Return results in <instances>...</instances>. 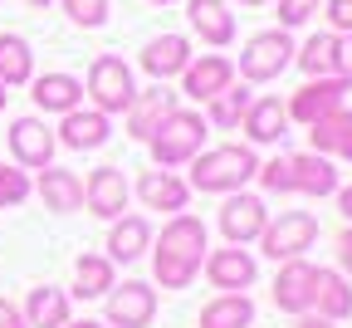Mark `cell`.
Listing matches in <instances>:
<instances>
[{"mask_svg":"<svg viewBox=\"0 0 352 328\" xmlns=\"http://www.w3.org/2000/svg\"><path fill=\"white\" fill-rule=\"evenodd\" d=\"M30 99H34L44 113H74L78 99H83V83L69 79V74H44V79H34V93H30Z\"/></svg>","mask_w":352,"mask_h":328,"instance_id":"7402d4cb","label":"cell"},{"mask_svg":"<svg viewBox=\"0 0 352 328\" xmlns=\"http://www.w3.org/2000/svg\"><path fill=\"white\" fill-rule=\"evenodd\" d=\"M250 103H254L250 88H220L215 99H210V123H215V127H235Z\"/></svg>","mask_w":352,"mask_h":328,"instance_id":"1f68e13d","label":"cell"},{"mask_svg":"<svg viewBox=\"0 0 352 328\" xmlns=\"http://www.w3.org/2000/svg\"><path fill=\"white\" fill-rule=\"evenodd\" d=\"M64 15L83 30H98L108 20V0H64Z\"/></svg>","mask_w":352,"mask_h":328,"instance_id":"836d02e7","label":"cell"},{"mask_svg":"<svg viewBox=\"0 0 352 328\" xmlns=\"http://www.w3.org/2000/svg\"><path fill=\"white\" fill-rule=\"evenodd\" d=\"M259 181H264V192H274V196H284V192H294V172H289V162H264L259 172H254Z\"/></svg>","mask_w":352,"mask_h":328,"instance_id":"e575fe53","label":"cell"},{"mask_svg":"<svg viewBox=\"0 0 352 328\" xmlns=\"http://www.w3.org/2000/svg\"><path fill=\"white\" fill-rule=\"evenodd\" d=\"M259 240H264V255H270V260H298L303 250H314L318 221L308 216V211H289V216H279L274 225H264Z\"/></svg>","mask_w":352,"mask_h":328,"instance_id":"8992f818","label":"cell"},{"mask_svg":"<svg viewBox=\"0 0 352 328\" xmlns=\"http://www.w3.org/2000/svg\"><path fill=\"white\" fill-rule=\"evenodd\" d=\"M270 225V211H264L259 196H230L220 206V230H226L230 245H245V240H259V230Z\"/></svg>","mask_w":352,"mask_h":328,"instance_id":"9c48e42d","label":"cell"},{"mask_svg":"<svg viewBox=\"0 0 352 328\" xmlns=\"http://www.w3.org/2000/svg\"><path fill=\"white\" fill-rule=\"evenodd\" d=\"M338 260H342V269L352 274V230H342V240H338Z\"/></svg>","mask_w":352,"mask_h":328,"instance_id":"ab89813d","label":"cell"},{"mask_svg":"<svg viewBox=\"0 0 352 328\" xmlns=\"http://www.w3.org/2000/svg\"><path fill=\"white\" fill-rule=\"evenodd\" d=\"M206 274H210L215 289H250L254 285V260H250V250L230 245V250H215L206 260Z\"/></svg>","mask_w":352,"mask_h":328,"instance_id":"2e32d148","label":"cell"},{"mask_svg":"<svg viewBox=\"0 0 352 328\" xmlns=\"http://www.w3.org/2000/svg\"><path fill=\"white\" fill-rule=\"evenodd\" d=\"M25 6H34V10H44V6H50V0H25Z\"/></svg>","mask_w":352,"mask_h":328,"instance_id":"ee69618b","label":"cell"},{"mask_svg":"<svg viewBox=\"0 0 352 328\" xmlns=\"http://www.w3.org/2000/svg\"><path fill=\"white\" fill-rule=\"evenodd\" d=\"M201 250H206V225L196 216H171L162 225V245H157V260H152L162 289H186L201 269Z\"/></svg>","mask_w":352,"mask_h":328,"instance_id":"6da1fadb","label":"cell"},{"mask_svg":"<svg viewBox=\"0 0 352 328\" xmlns=\"http://www.w3.org/2000/svg\"><path fill=\"white\" fill-rule=\"evenodd\" d=\"M338 206H342V216L352 221V186H342V192H338Z\"/></svg>","mask_w":352,"mask_h":328,"instance_id":"b9f144b4","label":"cell"},{"mask_svg":"<svg viewBox=\"0 0 352 328\" xmlns=\"http://www.w3.org/2000/svg\"><path fill=\"white\" fill-rule=\"evenodd\" d=\"M182 74H186V93H191V99L210 103L220 88H230V79H235V64H230V59H220V54H206L201 64H186Z\"/></svg>","mask_w":352,"mask_h":328,"instance_id":"ac0fdd59","label":"cell"},{"mask_svg":"<svg viewBox=\"0 0 352 328\" xmlns=\"http://www.w3.org/2000/svg\"><path fill=\"white\" fill-rule=\"evenodd\" d=\"M10 152L20 167H50L54 157V132L44 127L39 118H15L10 123Z\"/></svg>","mask_w":352,"mask_h":328,"instance_id":"30bf717a","label":"cell"},{"mask_svg":"<svg viewBox=\"0 0 352 328\" xmlns=\"http://www.w3.org/2000/svg\"><path fill=\"white\" fill-rule=\"evenodd\" d=\"M0 328H30V323L20 318V309H15V304H6V299H0Z\"/></svg>","mask_w":352,"mask_h":328,"instance_id":"74e56055","label":"cell"},{"mask_svg":"<svg viewBox=\"0 0 352 328\" xmlns=\"http://www.w3.org/2000/svg\"><path fill=\"white\" fill-rule=\"evenodd\" d=\"M254 318V304L245 294H220L215 304L201 309V328H250Z\"/></svg>","mask_w":352,"mask_h":328,"instance_id":"f1b7e54d","label":"cell"},{"mask_svg":"<svg viewBox=\"0 0 352 328\" xmlns=\"http://www.w3.org/2000/svg\"><path fill=\"white\" fill-rule=\"evenodd\" d=\"M314 152H333V157H347L352 162V113H328L314 123Z\"/></svg>","mask_w":352,"mask_h":328,"instance_id":"4316f807","label":"cell"},{"mask_svg":"<svg viewBox=\"0 0 352 328\" xmlns=\"http://www.w3.org/2000/svg\"><path fill=\"white\" fill-rule=\"evenodd\" d=\"M157 6H171V0H157Z\"/></svg>","mask_w":352,"mask_h":328,"instance_id":"7dc6e473","label":"cell"},{"mask_svg":"<svg viewBox=\"0 0 352 328\" xmlns=\"http://www.w3.org/2000/svg\"><path fill=\"white\" fill-rule=\"evenodd\" d=\"M34 74V54L20 34H0V83L15 88V83H30Z\"/></svg>","mask_w":352,"mask_h":328,"instance_id":"83f0119b","label":"cell"},{"mask_svg":"<svg viewBox=\"0 0 352 328\" xmlns=\"http://www.w3.org/2000/svg\"><path fill=\"white\" fill-rule=\"evenodd\" d=\"M74 279H78V294H83V299H103V294L113 289V260H103V255H78Z\"/></svg>","mask_w":352,"mask_h":328,"instance_id":"f546056e","label":"cell"},{"mask_svg":"<svg viewBox=\"0 0 352 328\" xmlns=\"http://www.w3.org/2000/svg\"><path fill=\"white\" fill-rule=\"evenodd\" d=\"M152 245V225L142 216H118L113 236H108V260H138Z\"/></svg>","mask_w":352,"mask_h":328,"instance_id":"484cf974","label":"cell"},{"mask_svg":"<svg viewBox=\"0 0 352 328\" xmlns=\"http://www.w3.org/2000/svg\"><path fill=\"white\" fill-rule=\"evenodd\" d=\"M64 328H103V323H64Z\"/></svg>","mask_w":352,"mask_h":328,"instance_id":"7bdbcfd3","label":"cell"},{"mask_svg":"<svg viewBox=\"0 0 352 328\" xmlns=\"http://www.w3.org/2000/svg\"><path fill=\"white\" fill-rule=\"evenodd\" d=\"M240 123H245V132H250V143H279L284 127H289V113H284L279 99H254Z\"/></svg>","mask_w":352,"mask_h":328,"instance_id":"44dd1931","label":"cell"},{"mask_svg":"<svg viewBox=\"0 0 352 328\" xmlns=\"http://www.w3.org/2000/svg\"><path fill=\"white\" fill-rule=\"evenodd\" d=\"M328 20L352 34V0H328Z\"/></svg>","mask_w":352,"mask_h":328,"instance_id":"8d00e7d4","label":"cell"},{"mask_svg":"<svg viewBox=\"0 0 352 328\" xmlns=\"http://www.w3.org/2000/svg\"><path fill=\"white\" fill-rule=\"evenodd\" d=\"M298 69L308 79H328L338 69V34H314L303 44V54H298Z\"/></svg>","mask_w":352,"mask_h":328,"instance_id":"4dcf8cb0","label":"cell"},{"mask_svg":"<svg viewBox=\"0 0 352 328\" xmlns=\"http://www.w3.org/2000/svg\"><path fill=\"white\" fill-rule=\"evenodd\" d=\"M25 323H30V328H64V323H69V299H64V289H54V285L30 289Z\"/></svg>","mask_w":352,"mask_h":328,"instance_id":"d4e9b609","label":"cell"},{"mask_svg":"<svg viewBox=\"0 0 352 328\" xmlns=\"http://www.w3.org/2000/svg\"><path fill=\"white\" fill-rule=\"evenodd\" d=\"M314 304H318V318L338 323L352 314V285L338 269H314Z\"/></svg>","mask_w":352,"mask_h":328,"instance_id":"d6986e66","label":"cell"},{"mask_svg":"<svg viewBox=\"0 0 352 328\" xmlns=\"http://www.w3.org/2000/svg\"><path fill=\"white\" fill-rule=\"evenodd\" d=\"M39 196H44V206H50V211H78V206H83V181H78L74 172H64V167H44Z\"/></svg>","mask_w":352,"mask_h":328,"instance_id":"603a6c76","label":"cell"},{"mask_svg":"<svg viewBox=\"0 0 352 328\" xmlns=\"http://www.w3.org/2000/svg\"><path fill=\"white\" fill-rule=\"evenodd\" d=\"M30 196V176L20 172V167H6V162H0V211H6V206H20Z\"/></svg>","mask_w":352,"mask_h":328,"instance_id":"d6a6232c","label":"cell"},{"mask_svg":"<svg viewBox=\"0 0 352 328\" xmlns=\"http://www.w3.org/2000/svg\"><path fill=\"white\" fill-rule=\"evenodd\" d=\"M83 201H88L94 216L118 221L127 211V181H122V172L118 167H98L94 176H88V186H83Z\"/></svg>","mask_w":352,"mask_h":328,"instance_id":"7c38bea8","label":"cell"},{"mask_svg":"<svg viewBox=\"0 0 352 328\" xmlns=\"http://www.w3.org/2000/svg\"><path fill=\"white\" fill-rule=\"evenodd\" d=\"M289 172H294V192H303V196H328V192H338V172H333V162H328L323 152H298V157H289Z\"/></svg>","mask_w":352,"mask_h":328,"instance_id":"5bb4252c","label":"cell"},{"mask_svg":"<svg viewBox=\"0 0 352 328\" xmlns=\"http://www.w3.org/2000/svg\"><path fill=\"white\" fill-rule=\"evenodd\" d=\"M152 314H157V294L147 285H122L108 299V323H118V328H147Z\"/></svg>","mask_w":352,"mask_h":328,"instance_id":"4fadbf2b","label":"cell"},{"mask_svg":"<svg viewBox=\"0 0 352 328\" xmlns=\"http://www.w3.org/2000/svg\"><path fill=\"white\" fill-rule=\"evenodd\" d=\"M152 157H157V167H182V162H191L196 152H201V143H206V118L201 113H186V108H176L152 137Z\"/></svg>","mask_w":352,"mask_h":328,"instance_id":"3957f363","label":"cell"},{"mask_svg":"<svg viewBox=\"0 0 352 328\" xmlns=\"http://www.w3.org/2000/svg\"><path fill=\"white\" fill-rule=\"evenodd\" d=\"M138 192H142V201H147L152 211H176V216H182V211H186V196H191V186H186L182 176H171V172H142Z\"/></svg>","mask_w":352,"mask_h":328,"instance_id":"ffe728a7","label":"cell"},{"mask_svg":"<svg viewBox=\"0 0 352 328\" xmlns=\"http://www.w3.org/2000/svg\"><path fill=\"white\" fill-rule=\"evenodd\" d=\"M191 64V44L182 39V34H162V39H152L147 50H142V69L157 79V83H166L171 74H182Z\"/></svg>","mask_w":352,"mask_h":328,"instance_id":"9a60e30c","label":"cell"},{"mask_svg":"<svg viewBox=\"0 0 352 328\" xmlns=\"http://www.w3.org/2000/svg\"><path fill=\"white\" fill-rule=\"evenodd\" d=\"M186 20L206 44H230L235 39V20L226 10V0H186Z\"/></svg>","mask_w":352,"mask_h":328,"instance_id":"e0dca14e","label":"cell"},{"mask_svg":"<svg viewBox=\"0 0 352 328\" xmlns=\"http://www.w3.org/2000/svg\"><path fill=\"white\" fill-rule=\"evenodd\" d=\"M274 304L284 314H308L314 309V265L308 260H284V269L274 279Z\"/></svg>","mask_w":352,"mask_h":328,"instance_id":"8fae6325","label":"cell"},{"mask_svg":"<svg viewBox=\"0 0 352 328\" xmlns=\"http://www.w3.org/2000/svg\"><path fill=\"white\" fill-rule=\"evenodd\" d=\"M259 172L250 147H210L191 157V186L196 192H240V186Z\"/></svg>","mask_w":352,"mask_h":328,"instance_id":"7a4b0ae2","label":"cell"},{"mask_svg":"<svg viewBox=\"0 0 352 328\" xmlns=\"http://www.w3.org/2000/svg\"><path fill=\"white\" fill-rule=\"evenodd\" d=\"M235 6H264V0H235Z\"/></svg>","mask_w":352,"mask_h":328,"instance_id":"f6af8a7d","label":"cell"},{"mask_svg":"<svg viewBox=\"0 0 352 328\" xmlns=\"http://www.w3.org/2000/svg\"><path fill=\"white\" fill-rule=\"evenodd\" d=\"M88 93H94V103L98 113H127L132 103V69L118 59V54H98L94 69H88Z\"/></svg>","mask_w":352,"mask_h":328,"instance_id":"5b68a950","label":"cell"},{"mask_svg":"<svg viewBox=\"0 0 352 328\" xmlns=\"http://www.w3.org/2000/svg\"><path fill=\"white\" fill-rule=\"evenodd\" d=\"M59 137L69 147H78V152H88V147H103L108 143V113H64V127H59Z\"/></svg>","mask_w":352,"mask_h":328,"instance_id":"cb8c5ba5","label":"cell"},{"mask_svg":"<svg viewBox=\"0 0 352 328\" xmlns=\"http://www.w3.org/2000/svg\"><path fill=\"white\" fill-rule=\"evenodd\" d=\"M342 99H347V79H314V83H303V88L294 93V103H289L284 113L314 127L318 118L338 113V108H342Z\"/></svg>","mask_w":352,"mask_h":328,"instance_id":"52a82bcc","label":"cell"},{"mask_svg":"<svg viewBox=\"0 0 352 328\" xmlns=\"http://www.w3.org/2000/svg\"><path fill=\"white\" fill-rule=\"evenodd\" d=\"M289 59H294V39H289L284 30H264V34H254V39L245 44L240 74H245L250 83H270V79H279V74L289 69Z\"/></svg>","mask_w":352,"mask_h":328,"instance_id":"277c9868","label":"cell"},{"mask_svg":"<svg viewBox=\"0 0 352 328\" xmlns=\"http://www.w3.org/2000/svg\"><path fill=\"white\" fill-rule=\"evenodd\" d=\"M171 113H176V93L166 83H157L147 93H132V103H127V132L132 137H152Z\"/></svg>","mask_w":352,"mask_h":328,"instance_id":"ba28073f","label":"cell"},{"mask_svg":"<svg viewBox=\"0 0 352 328\" xmlns=\"http://www.w3.org/2000/svg\"><path fill=\"white\" fill-rule=\"evenodd\" d=\"M308 15H318V0H279V25H284V30L303 25Z\"/></svg>","mask_w":352,"mask_h":328,"instance_id":"d590c367","label":"cell"},{"mask_svg":"<svg viewBox=\"0 0 352 328\" xmlns=\"http://www.w3.org/2000/svg\"><path fill=\"white\" fill-rule=\"evenodd\" d=\"M338 69L352 79V39H338Z\"/></svg>","mask_w":352,"mask_h":328,"instance_id":"f35d334b","label":"cell"},{"mask_svg":"<svg viewBox=\"0 0 352 328\" xmlns=\"http://www.w3.org/2000/svg\"><path fill=\"white\" fill-rule=\"evenodd\" d=\"M0 108H6V83H0Z\"/></svg>","mask_w":352,"mask_h":328,"instance_id":"bcb514c9","label":"cell"},{"mask_svg":"<svg viewBox=\"0 0 352 328\" xmlns=\"http://www.w3.org/2000/svg\"><path fill=\"white\" fill-rule=\"evenodd\" d=\"M298 328H333V323L318 318V314H298Z\"/></svg>","mask_w":352,"mask_h":328,"instance_id":"60d3db41","label":"cell"}]
</instances>
